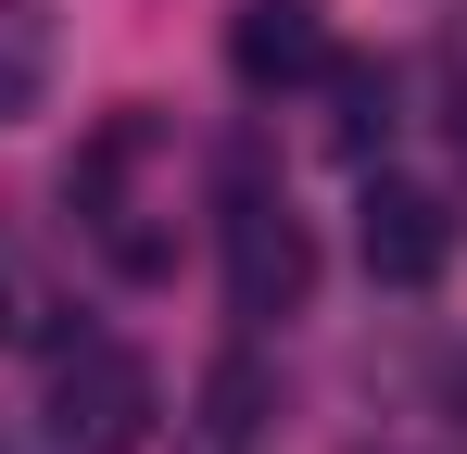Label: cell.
<instances>
[{"instance_id":"obj_1","label":"cell","mask_w":467,"mask_h":454,"mask_svg":"<svg viewBox=\"0 0 467 454\" xmlns=\"http://www.w3.org/2000/svg\"><path fill=\"white\" fill-rule=\"evenodd\" d=\"M164 151V114L152 101H114L101 127H88L77 177H64V202H77V227L101 240V265L114 278H164L177 265V227H152V202H140V164Z\"/></svg>"},{"instance_id":"obj_2","label":"cell","mask_w":467,"mask_h":454,"mask_svg":"<svg viewBox=\"0 0 467 454\" xmlns=\"http://www.w3.org/2000/svg\"><path fill=\"white\" fill-rule=\"evenodd\" d=\"M38 417H51V442H64V454H152L164 391H152V366H140L127 341H64Z\"/></svg>"},{"instance_id":"obj_3","label":"cell","mask_w":467,"mask_h":454,"mask_svg":"<svg viewBox=\"0 0 467 454\" xmlns=\"http://www.w3.org/2000/svg\"><path fill=\"white\" fill-rule=\"evenodd\" d=\"M215 227H228V315H240V328H278V315H304V303H316V227L291 215L278 190L240 177Z\"/></svg>"},{"instance_id":"obj_4","label":"cell","mask_w":467,"mask_h":454,"mask_svg":"<svg viewBox=\"0 0 467 454\" xmlns=\"http://www.w3.org/2000/svg\"><path fill=\"white\" fill-rule=\"evenodd\" d=\"M367 278L379 291H430L442 265H455V202L442 190H417V177H367Z\"/></svg>"},{"instance_id":"obj_5","label":"cell","mask_w":467,"mask_h":454,"mask_svg":"<svg viewBox=\"0 0 467 454\" xmlns=\"http://www.w3.org/2000/svg\"><path fill=\"white\" fill-rule=\"evenodd\" d=\"M328 64H341V38H328V13H316V0H240V13H228V76L253 88V101L316 88Z\"/></svg>"},{"instance_id":"obj_6","label":"cell","mask_w":467,"mask_h":454,"mask_svg":"<svg viewBox=\"0 0 467 454\" xmlns=\"http://www.w3.org/2000/svg\"><path fill=\"white\" fill-rule=\"evenodd\" d=\"M265 404H278L265 366H253V354H215V366H202V417H190L202 454H253V442H265Z\"/></svg>"},{"instance_id":"obj_7","label":"cell","mask_w":467,"mask_h":454,"mask_svg":"<svg viewBox=\"0 0 467 454\" xmlns=\"http://www.w3.org/2000/svg\"><path fill=\"white\" fill-rule=\"evenodd\" d=\"M51 0H0V127H26L51 101Z\"/></svg>"},{"instance_id":"obj_8","label":"cell","mask_w":467,"mask_h":454,"mask_svg":"<svg viewBox=\"0 0 467 454\" xmlns=\"http://www.w3.org/2000/svg\"><path fill=\"white\" fill-rule=\"evenodd\" d=\"M328 101H341V114H328V139L367 164V151L391 139V64H328Z\"/></svg>"},{"instance_id":"obj_9","label":"cell","mask_w":467,"mask_h":454,"mask_svg":"<svg viewBox=\"0 0 467 454\" xmlns=\"http://www.w3.org/2000/svg\"><path fill=\"white\" fill-rule=\"evenodd\" d=\"M13 328H26V303H13V278H0V341H13Z\"/></svg>"}]
</instances>
